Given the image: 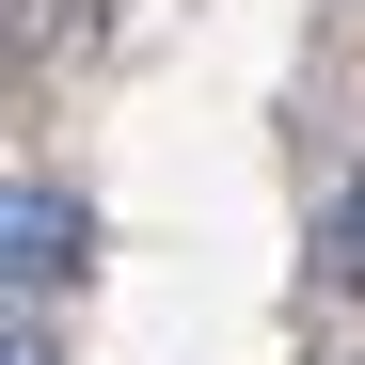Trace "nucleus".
Returning <instances> with one entry per match:
<instances>
[{
	"label": "nucleus",
	"mask_w": 365,
	"mask_h": 365,
	"mask_svg": "<svg viewBox=\"0 0 365 365\" xmlns=\"http://www.w3.org/2000/svg\"><path fill=\"white\" fill-rule=\"evenodd\" d=\"M0 365H64V349H48V318H16V349H0Z\"/></svg>",
	"instance_id": "7ed1b4c3"
},
{
	"label": "nucleus",
	"mask_w": 365,
	"mask_h": 365,
	"mask_svg": "<svg viewBox=\"0 0 365 365\" xmlns=\"http://www.w3.org/2000/svg\"><path fill=\"white\" fill-rule=\"evenodd\" d=\"M80 255H96V207L64 191V175H16V191H0V270H16V302L80 286Z\"/></svg>",
	"instance_id": "f257e3e1"
},
{
	"label": "nucleus",
	"mask_w": 365,
	"mask_h": 365,
	"mask_svg": "<svg viewBox=\"0 0 365 365\" xmlns=\"http://www.w3.org/2000/svg\"><path fill=\"white\" fill-rule=\"evenodd\" d=\"M318 286H349V302H365V175H349L334 222H318Z\"/></svg>",
	"instance_id": "f03ea898"
}]
</instances>
